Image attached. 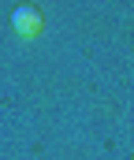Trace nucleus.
<instances>
[{"label":"nucleus","mask_w":134,"mask_h":160,"mask_svg":"<svg viewBox=\"0 0 134 160\" xmlns=\"http://www.w3.org/2000/svg\"><path fill=\"white\" fill-rule=\"evenodd\" d=\"M11 26H15L19 38H37L41 26H45V19H41V11H37L34 4H22V8L11 11Z\"/></svg>","instance_id":"obj_1"}]
</instances>
